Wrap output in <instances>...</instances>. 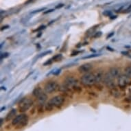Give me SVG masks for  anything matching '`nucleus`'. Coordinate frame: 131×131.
Returning <instances> with one entry per match:
<instances>
[{
    "mask_svg": "<svg viewBox=\"0 0 131 131\" xmlns=\"http://www.w3.org/2000/svg\"><path fill=\"white\" fill-rule=\"evenodd\" d=\"M59 89L58 84L55 81H50L45 84L44 86V91L47 93H52L56 91Z\"/></svg>",
    "mask_w": 131,
    "mask_h": 131,
    "instance_id": "1a4fd4ad",
    "label": "nucleus"
},
{
    "mask_svg": "<svg viewBox=\"0 0 131 131\" xmlns=\"http://www.w3.org/2000/svg\"><path fill=\"white\" fill-rule=\"evenodd\" d=\"M32 95L38 100L41 104H43L48 99V96L41 87H36L32 91Z\"/></svg>",
    "mask_w": 131,
    "mask_h": 131,
    "instance_id": "0eeeda50",
    "label": "nucleus"
},
{
    "mask_svg": "<svg viewBox=\"0 0 131 131\" xmlns=\"http://www.w3.org/2000/svg\"><path fill=\"white\" fill-rule=\"evenodd\" d=\"M49 53H51V51H49V52H46L42 54L41 55V56H45V54H49Z\"/></svg>",
    "mask_w": 131,
    "mask_h": 131,
    "instance_id": "4be33fe9",
    "label": "nucleus"
},
{
    "mask_svg": "<svg viewBox=\"0 0 131 131\" xmlns=\"http://www.w3.org/2000/svg\"><path fill=\"white\" fill-rule=\"evenodd\" d=\"M2 123H3V119H1V126H2Z\"/></svg>",
    "mask_w": 131,
    "mask_h": 131,
    "instance_id": "b1692460",
    "label": "nucleus"
},
{
    "mask_svg": "<svg viewBox=\"0 0 131 131\" xmlns=\"http://www.w3.org/2000/svg\"><path fill=\"white\" fill-rule=\"evenodd\" d=\"M109 72L114 78H118L120 76V69L117 68V67H111L109 69Z\"/></svg>",
    "mask_w": 131,
    "mask_h": 131,
    "instance_id": "9b49d317",
    "label": "nucleus"
},
{
    "mask_svg": "<svg viewBox=\"0 0 131 131\" xmlns=\"http://www.w3.org/2000/svg\"><path fill=\"white\" fill-rule=\"evenodd\" d=\"M126 101L127 102H131V96L128 97V98H126Z\"/></svg>",
    "mask_w": 131,
    "mask_h": 131,
    "instance_id": "5701e85b",
    "label": "nucleus"
},
{
    "mask_svg": "<svg viewBox=\"0 0 131 131\" xmlns=\"http://www.w3.org/2000/svg\"><path fill=\"white\" fill-rule=\"evenodd\" d=\"M45 28V26H41L39 27V28H38V29H36L35 31H39L41 30H43V29H44Z\"/></svg>",
    "mask_w": 131,
    "mask_h": 131,
    "instance_id": "6ab92c4d",
    "label": "nucleus"
},
{
    "mask_svg": "<svg viewBox=\"0 0 131 131\" xmlns=\"http://www.w3.org/2000/svg\"><path fill=\"white\" fill-rule=\"evenodd\" d=\"M81 83L85 87H92L96 83V76L93 73H86L81 77Z\"/></svg>",
    "mask_w": 131,
    "mask_h": 131,
    "instance_id": "7ed1b4c3",
    "label": "nucleus"
},
{
    "mask_svg": "<svg viewBox=\"0 0 131 131\" xmlns=\"http://www.w3.org/2000/svg\"><path fill=\"white\" fill-rule=\"evenodd\" d=\"M29 122V117L26 114H20L17 115L12 121V125L17 128H21L26 126Z\"/></svg>",
    "mask_w": 131,
    "mask_h": 131,
    "instance_id": "f03ea898",
    "label": "nucleus"
},
{
    "mask_svg": "<svg viewBox=\"0 0 131 131\" xmlns=\"http://www.w3.org/2000/svg\"><path fill=\"white\" fill-rule=\"evenodd\" d=\"M124 71H125L126 75L131 77V67H127L126 68L124 69Z\"/></svg>",
    "mask_w": 131,
    "mask_h": 131,
    "instance_id": "dca6fc26",
    "label": "nucleus"
},
{
    "mask_svg": "<svg viewBox=\"0 0 131 131\" xmlns=\"http://www.w3.org/2000/svg\"><path fill=\"white\" fill-rule=\"evenodd\" d=\"M95 76H96V83H100V82H102V81L103 80L104 76V75L103 74V73H102V71H97L96 73L95 74Z\"/></svg>",
    "mask_w": 131,
    "mask_h": 131,
    "instance_id": "4468645a",
    "label": "nucleus"
},
{
    "mask_svg": "<svg viewBox=\"0 0 131 131\" xmlns=\"http://www.w3.org/2000/svg\"><path fill=\"white\" fill-rule=\"evenodd\" d=\"M110 93L111 96H113L115 98H119V97H121L122 96V93L119 91V90L116 87L110 89Z\"/></svg>",
    "mask_w": 131,
    "mask_h": 131,
    "instance_id": "f8f14e48",
    "label": "nucleus"
},
{
    "mask_svg": "<svg viewBox=\"0 0 131 131\" xmlns=\"http://www.w3.org/2000/svg\"><path fill=\"white\" fill-rule=\"evenodd\" d=\"M97 56H99V55H98V54H97V55H96V54H93V55H91V56H88L84 57L83 58H84H84H93V57Z\"/></svg>",
    "mask_w": 131,
    "mask_h": 131,
    "instance_id": "a211bd4d",
    "label": "nucleus"
},
{
    "mask_svg": "<svg viewBox=\"0 0 131 131\" xmlns=\"http://www.w3.org/2000/svg\"><path fill=\"white\" fill-rule=\"evenodd\" d=\"M103 83L107 87L111 89L113 88L116 87L115 86V78L113 77L110 74V73L108 71L107 73H106L104 76V78H103Z\"/></svg>",
    "mask_w": 131,
    "mask_h": 131,
    "instance_id": "6e6552de",
    "label": "nucleus"
},
{
    "mask_svg": "<svg viewBox=\"0 0 131 131\" xmlns=\"http://www.w3.org/2000/svg\"><path fill=\"white\" fill-rule=\"evenodd\" d=\"M63 6H64V4H58V6H57L56 7V8H62V7H63Z\"/></svg>",
    "mask_w": 131,
    "mask_h": 131,
    "instance_id": "412c9836",
    "label": "nucleus"
},
{
    "mask_svg": "<svg viewBox=\"0 0 131 131\" xmlns=\"http://www.w3.org/2000/svg\"><path fill=\"white\" fill-rule=\"evenodd\" d=\"M6 109V107H2V108L1 109V111H2V110L4 109Z\"/></svg>",
    "mask_w": 131,
    "mask_h": 131,
    "instance_id": "393cba45",
    "label": "nucleus"
},
{
    "mask_svg": "<svg viewBox=\"0 0 131 131\" xmlns=\"http://www.w3.org/2000/svg\"><path fill=\"white\" fill-rule=\"evenodd\" d=\"M16 114H17V110L15 109H13L9 112L7 114V115L6 117V121L8 122V121H10V120L13 119L14 118L16 117L15 116Z\"/></svg>",
    "mask_w": 131,
    "mask_h": 131,
    "instance_id": "ddd939ff",
    "label": "nucleus"
},
{
    "mask_svg": "<svg viewBox=\"0 0 131 131\" xmlns=\"http://www.w3.org/2000/svg\"><path fill=\"white\" fill-rule=\"evenodd\" d=\"M93 66L90 63H85V64H83L81 66H80L78 67V71L80 73H88L90 70L91 69Z\"/></svg>",
    "mask_w": 131,
    "mask_h": 131,
    "instance_id": "9d476101",
    "label": "nucleus"
},
{
    "mask_svg": "<svg viewBox=\"0 0 131 131\" xmlns=\"http://www.w3.org/2000/svg\"><path fill=\"white\" fill-rule=\"evenodd\" d=\"M32 105H33V101L30 98L25 97V98H23L20 101L18 107H19L20 112L24 113L30 109Z\"/></svg>",
    "mask_w": 131,
    "mask_h": 131,
    "instance_id": "423d86ee",
    "label": "nucleus"
},
{
    "mask_svg": "<svg viewBox=\"0 0 131 131\" xmlns=\"http://www.w3.org/2000/svg\"><path fill=\"white\" fill-rule=\"evenodd\" d=\"M52 61H53L52 59H50V60H49V61H47V62H45L44 63L43 65L45 66L48 65H50V64H51V63L52 62Z\"/></svg>",
    "mask_w": 131,
    "mask_h": 131,
    "instance_id": "f3484780",
    "label": "nucleus"
},
{
    "mask_svg": "<svg viewBox=\"0 0 131 131\" xmlns=\"http://www.w3.org/2000/svg\"><path fill=\"white\" fill-rule=\"evenodd\" d=\"M65 102V97L62 96H56L52 97L48 102L45 104V110L48 111H52L54 109L60 108L62 106Z\"/></svg>",
    "mask_w": 131,
    "mask_h": 131,
    "instance_id": "f257e3e1",
    "label": "nucleus"
},
{
    "mask_svg": "<svg viewBox=\"0 0 131 131\" xmlns=\"http://www.w3.org/2000/svg\"><path fill=\"white\" fill-rule=\"evenodd\" d=\"M117 83L121 89H124L128 85H131V77L127 75H120L117 79Z\"/></svg>",
    "mask_w": 131,
    "mask_h": 131,
    "instance_id": "39448f33",
    "label": "nucleus"
},
{
    "mask_svg": "<svg viewBox=\"0 0 131 131\" xmlns=\"http://www.w3.org/2000/svg\"><path fill=\"white\" fill-rule=\"evenodd\" d=\"M64 85L69 90H82L78 86V81L74 77H67L64 81Z\"/></svg>",
    "mask_w": 131,
    "mask_h": 131,
    "instance_id": "20e7f679",
    "label": "nucleus"
},
{
    "mask_svg": "<svg viewBox=\"0 0 131 131\" xmlns=\"http://www.w3.org/2000/svg\"><path fill=\"white\" fill-rule=\"evenodd\" d=\"M61 58H62L61 54H56V55H55L53 57L52 59L53 61H60Z\"/></svg>",
    "mask_w": 131,
    "mask_h": 131,
    "instance_id": "2eb2a0df",
    "label": "nucleus"
},
{
    "mask_svg": "<svg viewBox=\"0 0 131 131\" xmlns=\"http://www.w3.org/2000/svg\"><path fill=\"white\" fill-rule=\"evenodd\" d=\"M54 9H50V10H48V11H46V12H45L44 13V14H47V13H52V11H54Z\"/></svg>",
    "mask_w": 131,
    "mask_h": 131,
    "instance_id": "aec40b11",
    "label": "nucleus"
}]
</instances>
